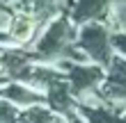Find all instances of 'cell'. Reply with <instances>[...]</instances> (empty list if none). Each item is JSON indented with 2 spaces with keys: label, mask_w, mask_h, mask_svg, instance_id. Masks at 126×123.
I'll list each match as a JSON object with an SVG mask.
<instances>
[{
  "label": "cell",
  "mask_w": 126,
  "mask_h": 123,
  "mask_svg": "<svg viewBox=\"0 0 126 123\" xmlns=\"http://www.w3.org/2000/svg\"><path fill=\"white\" fill-rule=\"evenodd\" d=\"M32 32H34V18L30 14H18V16L12 21V25H9V34L16 41H21V43L30 39Z\"/></svg>",
  "instance_id": "6da1fadb"
}]
</instances>
